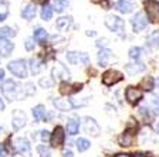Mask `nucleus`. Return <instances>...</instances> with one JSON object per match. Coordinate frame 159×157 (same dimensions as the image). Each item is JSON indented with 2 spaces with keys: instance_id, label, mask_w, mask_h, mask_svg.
<instances>
[{
  "instance_id": "obj_1",
  "label": "nucleus",
  "mask_w": 159,
  "mask_h": 157,
  "mask_svg": "<svg viewBox=\"0 0 159 157\" xmlns=\"http://www.w3.org/2000/svg\"><path fill=\"white\" fill-rule=\"evenodd\" d=\"M105 26L108 30H111L112 33L118 34L119 37H125V23L119 16H114L109 14L105 19Z\"/></svg>"
},
{
  "instance_id": "obj_2",
  "label": "nucleus",
  "mask_w": 159,
  "mask_h": 157,
  "mask_svg": "<svg viewBox=\"0 0 159 157\" xmlns=\"http://www.w3.org/2000/svg\"><path fill=\"white\" fill-rule=\"evenodd\" d=\"M7 69H9L14 76L20 79L27 78V74H29V69H27V64L24 59H14V61L9 62L7 65Z\"/></svg>"
},
{
  "instance_id": "obj_3",
  "label": "nucleus",
  "mask_w": 159,
  "mask_h": 157,
  "mask_svg": "<svg viewBox=\"0 0 159 157\" xmlns=\"http://www.w3.org/2000/svg\"><path fill=\"white\" fill-rule=\"evenodd\" d=\"M145 13L148 16V20L151 23H158L159 21V2L158 0H145Z\"/></svg>"
},
{
  "instance_id": "obj_4",
  "label": "nucleus",
  "mask_w": 159,
  "mask_h": 157,
  "mask_svg": "<svg viewBox=\"0 0 159 157\" xmlns=\"http://www.w3.org/2000/svg\"><path fill=\"white\" fill-rule=\"evenodd\" d=\"M19 88H20V86L17 85L13 79H7V81H4L3 86H2V91H3L4 96H6V98L11 102L13 99L17 98V95H19V91H20Z\"/></svg>"
},
{
  "instance_id": "obj_5",
  "label": "nucleus",
  "mask_w": 159,
  "mask_h": 157,
  "mask_svg": "<svg viewBox=\"0 0 159 157\" xmlns=\"http://www.w3.org/2000/svg\"><path fill=\"white\" fill-rule=\"evenodd\" d=\"M124 79V75L116 69H108L102 74V84L107 86H112Z\"/></svg>"
},
{
  "instance_id": "obj_6",
  "label": "nucleus",
  "mask_w": 159,
  "mask_h": 157,
  "mask_svg": "<svg viewBox=\"0 0 159 157\" xmlns=\"http://www.w3.org/2000/svg\"><path fill=\"white\" fill-rule=\"evenodd\" d=\"M83 124H84V130L85 133H88L89 136H94V137H98L99 133H101V129H99L98 123L95 122V119L89 118V116H85L83 119Z\"/></svg>"
},
{
  "instance_id": "obj_7",
  "label": "nucleus",
  "mask_w": 159,
  "mask_h": 157,
  "mask_svg": "<svg viewBox=\"0 0 159 157\" xmlns=\"http://www.w3.org/2000/svg\"><path fill=\"white\" fill-rule=\"evenodd\" d=\"M51 75L56 81H67V79H70L71 74H70L68 68L66 65H63L61 62H57L56 67L51 69Z\"/></svg>"
},
{
  "instance_id": "obj_8",
  "label": "nucleus",
  "mask_w": 159,
  "mask_h": 157,
  "mask_svg": "<svg viewBox=\"0 0 159 157\" xmlns=\"http://www.w3.org/2000/svg\"><path fill=\"white\" fill-rule=\"evenodd\" d=\"M26 123H27L26 113H24L23 111H20V109L14 111L13 116H11V128H13L14 130H20V129H23L24 126H26Z\"/></svg>"
},
{
  "instance_id": "obj_9",
  "label": "nucleus",
  "mask_w": 159,
  "mask_h": 157,
  "mask_svg": "<svg viewBox=\"0 0 159 157\" xmlns=\"http://www.w3.org/2000/svg\"><path fill=\"white\" fill-rule=\"evenodd\" d=\"M131 24H132L134 31L139 33V31H142V30L148 26V19L145 17V14H143L142 11H138V13L131 19Z\"/></svg>"
},
{
  "instance_id": "obj_10",
  "label": "nucleus",
  "mask_w": 159,
  "mask_h": 157,
  "mask_svg": "<svg viewBox=\"0 0 159 157\" xmlns=\"http://www.w3.org/2000/svg\"><path fill=\"white\" fill-rule=\"evenodd\" d=\"M67 61H68L70 64H73V65H77L78 62H81V64L87 65V64L89 62V58H88V55H87L85 52L70 51L68 54H67Z\"/></svg>"
},
{
  "instance_id": "obj_11",
  "label": "nucleus",
  "mask_w": 159,
  "mask_h": 157,
  "mask_svg": "<svg viewBox=\"0 0 159 157\" xmlns=\"http://www.w3.org/2000/svg\"><path fill=\"white\" fill-rule=\"evenodd\" d=\"M125 99L131 105H136L141 99H142V91L135 86H128L125 91Z\"/></svg>"
},
{
  "instance_id": "obj_12",
  "label": "nucleus",
  "mask_w": 159,
  "mask_h": 157,
  "mask_svg": "<svg viewBox=\"0 0 159 157\" xmlns=\"http://www.w3.org/2000/svg\"><path fill=\"white\" fill-rule=\"evenodd\" d=\"M98 65L99 67H108V64L111 61L115 59V55H114V52L111 50H101L98 52Z\"/></svg>"
},
{
  "instance_id": "obj_13",
  "label": "nucleus",
  "mask_w": 159,
  "mask_h": 157,
  "mask_svg": "<svg viewBox=\"0 0 159 157\" xmlns=\"http://www.w3.org/2000/svg\"><path fill=\"white\" fill-rule=\"evenodd\" d=\"M64 139H66L64 129L61 128V126H57V128L54 129L53 134H51V144H53V147H60V146H63Z\"/></svg>"
},
{
  "instance_id": "obj_14",
  "label": "nucleus",
  "mask_w": 159,
  "mask_h": 157,
  "mask_svg": "<svg viewBox=\"0 0 159 157\" xmlns=\"http://www.w3.org/2000/svg\"><path fill=\"white\" fill-rule=\"evenodd\" d=\"M14 50V44L10 41L9 38L0 37V55L2 57H9Z\"/></svg>"
},
{
  "instance_id": "obj_15",
  "label": "nucleus",
  "mask_w": 159,
  "mask_h": 157,
  "mask_svg": "<svg viewBox=\"0 0 159 157\" xmlns=\"http://www.w3.org/2000/svg\"><path fill=\"white\" fill-rule=\"evenodd\" d=\"M136 130H131V129H126L121 136H119V144L122 146V147H129V146H132V142H134V133Z\"/></svg>"
},
{
  "instance_id": "obj_16",
  "label": "nucleus",
  "mask_w": 159,
  "mask_h": 157,
  "mask_svg": "<svg viewBox=\"0 0 159 157\" xmlns=\"http://www.w3.org/2000/svg\"><path fill=\"white\" fill-rule=\"evenodd\" d=\"M115 9L118 10L119 13L129 14V13H132V11H134L135 6H134L131 2H128V0H118V2L115 3Z\"/></svg>"
},
{
  "instance_id": "obj_17",
  "label": "nucleus",
  "mask_w": 159,
  "mask_h": 157,
  "mask_svg": "<svg viewBox=\"0 0 159 157\" xmlns=\"http://www.w3.org/2000/svg\"><path fill=\"white\" fill-rule=\"evenodd\" d=\"M14 147H16V150L19 151L20 154L30 153V143H29V140L24 139V137L16 139V142H14Z\"/></svg>"
},
{
  "instance_id": "obj_18",
  "label": "nucleus",
  "mask_w": 159,
  "mask_h": 157,
  "mask_svg": "<svg viewBox=\"0 0 159 157\" xmlns=\"http://www.w3.org/2000/svg\"><path fill=\"white\" fill-rule=\"evenodd\" d=\"M53 105L57 108V111H61V112H68V111H71V109H73L71 102L67 101V99H63V98L53 99Z\"/></svg>"
},
{
  "instance_id": "obj_19",
  "label": "nucleus",
  "mask_w": 159,
  "mask_h": 157,
  "mask_svg": "<svg viewBox=\"0 0 159 157\" xmlns=\"http://www.w3.org/2000/svg\"><path fill=\"white\" fill-rule=\"evenodd\" d=\"M21 17H23L24 20H27V21H30V20H33L34 17H36L37 14V9L34 4H26V6L21 9Z\"/></svg>"
},
{
  "instance_id": "obj_20",
  "label": "nucleus",
  "mask_w": 159,
  "mask_h": 157,
  "mask_svg": "<svg viewBox=\"0 0 159 157\" xmlns=\"http://www.w3.org/2000/svg\"><path fill=\"white\" fill-rule=\"evenodd\" d=\"M56 26H57V28H58L60 31H67L70 27L73 26V17L71 16L60 17V19H57Z\"/></svg>"
},
{
  "instance_id": "obj_21",
  "label": "nucleus",
  "mask_w": 159,
  "mask_h": 157,
  "mask_svg": "<svg viewBox=\"0 0 159 157\" xmlns=\"http://www.w3.org/2000/svg\"><path fill=\"white\" fill-rule=\"evenodd\" d=\"M146 69L145 64L142 62H135V64H126L125 65V71L128 75H135V74H139V72H143Z\"/></svg>"
},
{
  "instance_id": "obj_22",
  "label": "nucleus",
  "mask_w": 159,
  "mask_h": 157,
  "mask_svg": "<svg viewBox=\"0 0 159 157\" xmlns=\"http://www.w3.org/2000/svg\"><path fill=\"white\" fill-rule=\"evenodd\" d=\"M29 64H30V71H31V74H33V75L40 74V72H41V69H43V62L40 61L39 57L31 58L29 61Z\"/></svg>"
},
{
  "instance_id": "obj_23",
  "label": "nucleus",
  "mask_w": 159,
  "mask_h": 157,
  "mask_svg": "<svg viewBox=\"0 0 159 157\" xmlns=\"http://www.w3.org/2000/svg\"><path fill=\"white\" fill-rule=\"evenodd\" d=\"M46 106L44 105H37L36 108H33V118L36 122H41L46 119Z\"/></svg>"
},
{
  "instance_id": "obj_24",
  "label": "nucleus",
  "mask_w": 159,
  "mask_h": 157,
  "mask_svg": "<svg viewBox=\"0 0 159 157\" xmlns=\"http://www.w3.org/2000/svg\"><path fill=\"white\" fill-rule=\"evenodd\" d=\"M146 44H148L151 48H158L159 47V31L158 30H155L153 33H151L148 36V38H146Z\"/></svg>"
},
{
  "instance_id": "obj_25",
  "label": "nucleus",
  "mask_w": 159,
  "mask_h": 157,
  "mask_svg": "<svg viewBox=\"0 0 159 157\" xmlns=\"http://www.w3.org/2000/svg\"><path fill=\"white\" fill-rule=\"evenodd\" d=\"M47 37H48V34H47V31L44 28H41V27H37L36 30H34V33H33V38L36 40L37 43H46V40Z\"/></svg>"
},
{
  "instance_id": "obj_26",
  "label": "nucleus",
  "mask_w": 159,
  "mask_h": 157,
  "mask_svg": "<svg viewBox=\"0 0 159 157\" xmlns=\"http://www.w3.org/2000/svg\"><path fill=\"white\" fill-rule=\"evenodd\" d=\"M80 130V122L77 120V119H68V122H67V132H68V134H71V136H74V134H77Z\"/></svg>"
},
{
  "instance_id": "obj_27",
  "label": "nucleus",
  "mask_w": 159,
  "mask_h": 157,
  "mask_svg": "<svg viewBox=\"0 0 159 157\" xmlns=\"http://www.w3.org/2000/svg\"><path fill=\"white\" fill-rule=\"evenodd\" d=\"M70 6V3L67 2V0H54L53 2V10L54 11H57V13H63L64 10H67Z\"/></svg>"
},
{
  "instance_id": "obj_28",
  "label": "nucleus",
  "mask_w": 159,
  "mask_h": 157,
  "mask_svg": "<svg viewBox=\"0 0 159 157\" xmlns=\"http://www.w3.org/2000/svg\"><path fill=\"white\" fill-rule=\"evenodd\" d=\"M53 7L50 6V4H44L43 9H41V13H40V16H41V19L44 20V21H48V20H51V17H53Z\"/></svg>"
},
{
  "instance_id": "obj_29",
  "label": "nucleus",
  "mask_w": 159,
  "mask_h": 157,
  "mask_svg": "<svg viewBox=\"0 0 159 157\" xmlns=\"http://www.w3.org/2000/svg\"><path fill=\"white\" fill-rule=\"evenodd\" d=\"M149 109L155 115H159V96L158 95H152L149 98Z\"/></svg>"
},
{
  "instance_id": "obj_30",
  "label": "nucleus",
  "mask_w": 159,
  "mask_h": 157,
  "mask_svg": "<svg viewBox=\"0 0 159 157\" xmlns=\"http://www.w3.org/2000/svg\"><path fill=\"white\" fill-rule=\"evenodd\" d=\"M89 147H91V143H89L87 139L80 137L78 140H77V149H78V151H87Z\"/></svg>"
},
{
  "instance_id": "obj_31",
  "label": "nucleus",
  "mask_w": 159,
  "mask_h": 157,
  "mask_svg": "<svg viewBox=\"0 0 159 157\" xmlns=\"http://www.w3.org/2000/svg\"><path fill=\"white\" fill-rule=\"evenodd\" d=\"M16 31H14V28H11V27H2L0 28V37H4V38H9V37H16Z\"/></svg>"
},
{
  "instance_id": "obj_32",
  "label": "nucleus",
  "mask_w": 159,
  "mask_h": 157,
  "mask_svg": "<svg viewBox=\"0 0 159 157\" xmlns=\"http://www.w3.org/2000/svg\"><path fill=\"white\" fill-rule=\"evenodd\" d=\"M141 54H142V48H139V47H131L129 48V58L134 59V61H138L141 58Z\"/></svg>"
},
{
  "instance_id": "obj_33",
  "label": "nucleus",
  "mask_w": 159,
  "mask_h": 157,
  "mask_svg": "<svg viewBox=\"0 0 159 157\" xmlns=\"http://www.w3.org/2000/svg\"><path fill=\"white\" fill-rule=\"evenodd\" d=\"M9 16V6L6 3L0 4V21H4Z\"/></svg>"
},
{
  "instance_id": "obj_34",
  "label": "nucleus",
  "mask_w": 159,
  "mask_h": 157,
  "mask_svg": "<svg viewBox=\"0 0 159 157\" xmlns=\"http://www.w3.org/2000/svg\"><path fill=\"white\" fill-rule=\"evenodd\" d=\"M37 151L41 157H51V150L46 146H37Z\"/></svg>"
},
{
  "instance_id": "obj_35",
  "label": "nucleus",
  "mask_w": 159,
  "mask_h": 157,
  "mask_svg": "<svg viewBox=\"0 0 159 157\" xmlns=\"http://www.w3.org/2000/svg\"><path fill=\"white\" fill-rule=\"evenodd\" d=\"M34 94H36V86H34V84L29 82V84L24 86V96L26 95H34Z\"/></svg>"
},
{
  "instance_id": "obj_36",
  "label": "nucleus",
  "mask_w": 159,
  "mask_h": 157,
  "mask_svg": "<svg viewBox=\"0 0 159 157\" xmlns=\"http://www.w3.org/2000/svg\"><path fill=\"white\" fill-rule=\"evenodd\" d=\"M40 86H41V88H44V89L53 88V79H50V78L40 79Z\"/></svg>"
},
{
  "instance_id": "obj_37",
  "label": "nucleus",
  "mask_w": 159,
  "mask_h": 157,
  "mask_svg": "<svg viewBox=\"0 0 159 157\" xmlns=\"http://www.w3.org/2000/svg\"><path fill=\"white\" fill-rule=\"evenodd\" d=\"M142 86H143V89H146V91H151V89L153 88V79L151 78V76L145 78L142 81Z\"/></svg>"
},
{
  "instance_id": "obj_38",
  "label": "nucleus",
  "mask_w": 159,
  "mask_h": 157,
  "mask_svg": "<svg viewBox=\"0 0 159 157\" xmlns=\"http://www.w3.org/2000/svg\"><path fill=\"white\" fill-rule=\"evenodd\" d=\"M71 85H68L67 82H61V85H60V92L63 94V95H66V94H68V92H71Z\"/></svg>"
},
{
  "instance_id": "obj_39",
  "label": "nucleus",
  "mask_w": 159,
  "mask_h": 157,
  "mask_svg": "<svg viewBox=\"0 0 159 157\" xmlns=\"http://www.w3.org/2000/svg\"><path fill=\"white\" fill-rule=\"evenodd\" d=\"M34 46H36V44H34V38H27L26 43H24V47H26L27 51H33Z\"/></svg>"
},
{
  "instance_id": "obj_40",
  "label": "nucleus",
  "mask_w": 159,
  "mask_h": 157,
  "mask_svg": "<svg viewBox=\"0 0 159 157\" xmlns=\"http://www.w3.org/2000/svg\"><path fill=\"white\" fill-rule=\"evenodd\" d=\"M107 46H108V38L104 37V38L97 40V47H98V48H102V47H107Z\"/></svg>"
},
{
  "instance_id": "obj_41",
  "label": "nucleus",
  "mask_w": 159,
  "mask_h": 157,
  "mask_svg": "<svg viewBox=\"0 0 159 157\" xmlns=\"http://www.w3.org/2000/svg\"><path fill=\"white\" fill-rule=\"evenodd\" d=\"M139 115H142L145 119H151V115H149V111L146 108H143V106H141L139 108Z\"/></svg>"
},
{
  "instance_id": "obj_42",
  "label": "nucleus",
  "mask_w": 159,
  "mask_h": 157,
  "mask_svg": "<svg viewBox=\"0 0 159 157\" xmlns=\"http://www.w3.org/2000/svg\"><path fill=\"white\" fill-rule=\"evenodd\" d=\"M41 140H43V142L51 140V134H50L48 130H41Z\"/></svg>"
},
{
  "instance_id": "obj_43",
  "label": "nucleus",
  "mask_w": 159,
  "mask_h": 157,
  "mask_svg": "<svg viewBox=\"0 0 159 157\" xmlns=\"http://www.w3.org/2000/svg\"><path fill=\"white\" fill-rule=\"evenodd\" d=\"M73 151L70 150V149H66V150H63V157H73Z\"/></svg>"
},
{
  "instance_id": "obj_44",
  "label": "nucleus",
  "mask_w": 159,
  "mask_h": 157,
  "mask_svg": "<svg viewBox=\"0 0 159 157\" xmlns=\"http://www.w3.org/2000/svg\"><path fill=\"white\" fill-rule=\"evenodd\" d=\"M7 156V153H6V149L0 144V157H6Z\"/></svg>"
},
{
  "instance_id": "obj_45",
  "label": "nucleus",
  "mask_w": 159,
  "mask_h": 157,
  "mask_svg": "<svg viewBox=\"0 0 159 157\" xmlns=\"http://www.w3.org/2000/svg\"><path fill=\"white\" fill-rule=\"evenodd\" d=\"M4 108H6V105H4L3 99H2V96H0V112H3V111H4Z\"/></svg>"
},
{
  "instance_id": "obj_46",
  "label": "nucleus",
  "mask_w": 159,
  "mask_h": 157,
  "mask_svg": "<svg viewBox=\"0 0 159 157\" xmlns=\"http://www.w3.org/2000/svg\"><path fill=\"white\" fill-rule=\"evenodd\" d=\"M114 157H132L131 154H125V153H118V154H115Z\"/></svg>"
},
{
  "instance_id": "obj_47",
  "label": "nucleus",
  "mask_w": 159,
  "mask_h": 157,
  "mask_svg": "<svg viewBox=\"0 0 159 157\" xmlns=\"http://www.w3.org/2000/svg\"><path fill=\"white\" fill-rule=\"evenodd\" d=\"M135 157H151V154H145V153H136Z\"/></svg>"
},
{
  "instance_id": "obj_48",
  "label": "nucleus",
  "mask_w": 159,
  "mask_h": 157,
  "mask_svg": "<svg viewBox=\"0 0 159 157\" xmlns=\"http://www.w3.org/2000/svg\"><path fill=\"white\" fill-rule=\"evenodd\" d=\"M95 31H94V30H89V31H87V36H88V37H94V36H95Z\"/></svg>"
},
{
  "instance_id": "obj_49",
  "label": "nucleus",
  "mask_w": 159,
  "mask_h": 157,
  "mask_svg": "<svg viewBox=\"0 0 159 157\" xmlns=\"http://www.w3.org/2000/svg\"><path fill=\"white\" fill-rule=\"evenodd\" d=\"M61 40H63L61 37H57V36H53V37H51V41H61Z\"/></svg>"
},
{
  "instance_id": "obj_50",
  "label": "nucleus",
  "mask_w": 159,
  "mask_h": 157,
  "mask_svg": "<svg viewBox=\"0 0 159 157\" xmlns=\"http://www.w3.org/2000/svg\"><path fill=\"white\" fill-rule=\"evenodd\" d=\"M3 79H4V71H3L2 68H0V82L3 81Z\"/></svg>"
},
{
  "instance_id": "obj_51",
  "label": "nucleus",
  "mask_w": 159,
  "mask_h": 157,
  "mask_svg": "<svg viewBox=\"0 0 159 157\" xmlns=\"http://www.w3.org/2000/svg\"><path fill=\"white\" fill-rule=\"evenodd\" d=\"M33 2H34V3H46L47 4V0H33Z\"/></svg>"
},
{
  "instance_id": "obj_52",
  "label": "nucleus",
  "mask_w": 159,
  "mask_h": 157,
  "mask_svg": "<svg viewBox=\"0 0 159 157\" xmlns=\"http://www.w3.org/2000/svg\"><path fill=\"white\" fill-rule=\"evenodd\" d=\"M156 132H158V134H159V123H158V126H156Z\"/></svg>"
},
{
  "instance_id": "obj_53",
  "label": "nucleus",
  "mask_w": 159,
  "mask_h": 157,
  "mask_svg": "<svg viewBox=\"0 0 159 157\" xmlns=\"http://www.w3.org/2000/svg\"><path fill=\"white\" fill-rule=\"evenodd\" d=\"M4 3V0H0V4H3Z\"/></svg>"
}]
</instances>
